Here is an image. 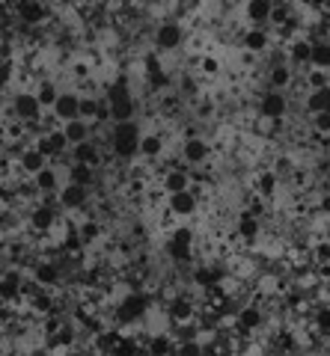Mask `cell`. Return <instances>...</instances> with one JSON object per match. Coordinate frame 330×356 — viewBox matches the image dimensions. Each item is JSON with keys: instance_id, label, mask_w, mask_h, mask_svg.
<instances>
[{"instance_id": "obj_12", "label": "cell", "mask_w": 330, "mask_h": 356, "mask_svg": "<svg viewBox=\"0 0 330 356\" xmlns=\"http://www.w3.org/2000/svg\"><path fill=\"white\" fill-rule=\"evenodd\" d=\"M57 205H60L63 211H84L86 205H90V187L63 181L60 193H57Z\"/></svg>"}, {"instance_id": "obj_39", "label": "cell", "mask_w": 330, "mask_h": 356, "mask_svg": "<svg viewBox=\"0 0 330 356\" xmlns=\"http://www.w3.org/2000/svg\"><path fill=\"white\" fill-rule=\"evenodd\" d=\"M39 3H45V6H48V3H51V0H39Z\"/></svg>"}, {"instance_id": "obj_18", "label": "cell", "mask_w": 330, "mask_h": 356, "mask_svg": "<svg viewBox=\"0 0 330 356\" xmlns=\"http://www.w3.org/2000/svg\"><path fill=\"white\" fill-rule=\"evenodd\" d=\"M15 13H18V21L24 27H39L48 21V6L39 3V0H18Z\"/></svg>"}, {"instance_id": "obj_15", "label": "cell", "mask_w": 330, "mask_h": 356, "mask_svg": "<svg viewBox=\"0 0 330 356\" xmlns=\"http://www.w3.org/2000/svg\"><path fill=\"white\" fill-rule=\"evenodd\" d=\"M274 44V36L268 27H250L241 33V48H244L247 54H253V57H262V54H268Z\"/></svg>"}, {"instance_id": "obj_26", "label": "cell", "mask_w": 330, "mask_h": 356, "mask_svg": "<svg viewBox=\"0 0 330 356\" xmlns=\"http://www.w3.org/2000/svg\"><path fill=\"white\" fill-rule=\"evenodd\" d=\"M304 110L306 113H330V83L318 86V89H310L304 98Z\"/></svg>"}, {"instance_id": "obj_35", "label": "cell", "mask_w": 330, "mask_h": 356, "mask_svg": "<svg viewBox=\"0 0 330 356\" xmlns=\"http://www.w3.org/2000/svg\"><path fill=\"white\" fill-rule=\"evenodd\" d=\"M310 128H313L315 137H330V113H313Z\"/></svg>"}, {"instance_id": "obj_14", "label": "cell", "mask_w": 330, "mask_h": 356, "mask_svg": "<svg viewBox=\"0 0 330 356\" xmlns=\"http://www.w3.org/2000/svg\"><path fill=\"white\" fill-rule=\"evenodd\" d=\"M63 282V267L60 261H51V259H42V261H33V285L39 288H57Z\"/></svg>"}, {"instance_id": "obj_8", "label": "cell", "mask_w": 330, "mask_h": 356, "mask_svg": "<svg viewBox=\"0 0 330 356\" xmlns=\"http://www.w3.org/2000/svg\"><path fill=\"white\" fill-rule=\"evenodd\" d=\"M27 222H30V229H33V232H39V235H48V232L57 226L60 217H57V208H54L51 196H42V202L30 208Z\"/></svg>"}, {"instance_id": "obj_27", "label": "cell", "mask_w": 330, "mask_h": 356, "mask_svg": "<svg viewBox=\"0 0 330 356\" xmlns=\"http://www.w3.org/2000/svg\"><path fill=\"white\" fill-rule=\"evenodd\" d=\"M63 134H65V140H69V146H74V143H84V140H90L93 137V122H86V119H69V122H63Z\"/></svg>"}, {"instance_id": "obj_37", "label": "cell", "mask_w": 330, "mask_h": 356, "mask_svg": "<svg viewBox=\"0 0 330 356\" xmlns=\"http://www.w3.org/2000/svg\"><path fill=\"white\" fill-rule=\"evenodd\" d=\"M158 3H164V6H170V3H175V0H158Z\"/></svg>"}, {"instance_id": "obj_19", "label": "cell", "mask_w": 330, "mask_h": 356, "mask_svg": "<svg viewBox=\"0 0 330 356\" xmlns=\"http://www.w3.org/2000/svg\"><path fill=\"white\" fill-rule=\"evenodd\" d=\"M164 152H167V137L158 131H143L140 134V154L137 158L143 161H158L164 158Z\"/></svg>"}, {"instance_id": "obj_16", "label": "cell", "mask_w": 330, "mask_h": 356, "mask_svg": "<svg viewBox=\"0 0 330 356\" xmlns=\"http://www.w3.org/2000/svg\"><path fill=\"white\" fill-rule=\"evenodd\" d=\"M268 89H280V92H289V89L294 86V65L289 60H274L268 65Z\"/></svg>"}, {"instance_id": "obj_9", "label": "cell", "mask_w": 330, "mask_h": 356, "mask_svg": "<svg viewBox=\"0 0 330 356\" xmlns=\"http://www.w3.org/2000/svg\"><path fill=\"white\" fill-rule=\"evenodd\" d=\"M235 321H238V330L244 332V336H253V332H259V330H265V309H262L259 303H241L235 309Z\"/></svg>"}, {"instance_id": "obj_33", "label": "cell", "mask_w": 330, "mask_h": 356, "mask_svg": "<svg viewBox=\"0 0 330 356\" xmlns=\"http://www.w3.org/2000/svg\"><path fill=\"white\" fill-rule=\"evenodd\" d=\"M313 330L318 332V336H324V339H330V303H318L315 309H313Z\"/></svg>"}, {"instance_id": "obj_28", "label": "cell", "mask_w": 330, "mask_h": 356, "mask_svg": "<svg viewBox=\"0 0 330 356\" xmlns=\"http://www.w3.org/2000/svg\"><path fill=\"white\" fill-rule=\"evenodd\" d=\"M143 348L149 353H170L175 350V336L170 330H161V332H149L146 341H143Z\"/></svg>"}, {"instance_id": "obj_6", "label": "cell", "mask_w": 330, "mask_h": 356, "mask_svg": "<svg viewBox=\"0 0 330 356\" xmlns=\"http://www.w3.org/2000/svg\"><path fill=\"white\" fill-rule=\"evenodd\" d=\"M212 143H208L205 137H200V134H184V140H182V146H179V158L184 163H191V166H203L212 161Z\"/></svg>"}, {"instance_id": "obj_13", "label": "cell", "mask_w": 330, "mask_h": 356, "mask_svg": "<svg viewBox=\"0 0 330 356\" xmlns=\"http://www.w3.org/2000/svg\"><path fill=\"white\" fill-rule=\"evenodd\" d=\"M235 238L244 243H256L262 238V217L253 214L250 208H241L235 217Z\"/></svg>"}, {"instance_id": "obj_7", "label": "cell", "mask_w": 330, "mask_h": 356, "mask_svg": "<svg viewBox=\"0 0 330 356\" xmlns=\"http://www.w3.org/2000/svg\"><path fill=\"white\" fill-rule=\"evenodd\" d=\"M167 211L175 220H194L200 214V193L188 187V191H179V193H170L167 196Z\"/></svg>"}, {"instance_id": "obj_22", "label": "cell", "mask_w": 330, "mask_h": 356, "mask_svg": "<svg viewBox=\"0 0 330 356\" xmlns=\"http://www.w3.org/2000/svg\"><path fill=\"white\" fill-rule=\"evenodd\" d=\"M241 13L253 27H268L271 13H274V0H244Z\"/></svg>"}, {"instance_id": "obj_10", "label": "cell", "mask_w": 330, "mask_h": 356, "mask_svg": "<svg viewBox=\"0 0 330 356\" xmlns=\"http://www.w3.org/2000/svg\"><path fill=\"white\" fill-rule=\"evenodd\" d=\"M45 158L51 161V158H60V154H65L72 146H69V140H65V134H63V128H45L36 137V143H33Z\"/></svg>"}, {"instance_id": "obj_5", "label": "cell", "mask_w": 330, "mask_h": 356, "mask_svg": "<svg viewBox=\"0 0 330 356\" xmlns=\"http://www.w3.org/2000/svg\"><path fill=\"white\" fill-rule=\"evenodd\" d=\"M292 110V95L280 92V89H265L256 102V116L265 119H285Z\"/></svg>"}, {"instance_id": "obj_11", "label": "cell", "mask_w": 330, "mask_h": 356, "mask_svg": "<svg viewBox=\"0 0 330 356\" xmlns=\"http://www.w3.org/2000/svg\"><path fill=\"white\" fill-rule=\"evenodd\" d=\"M63 175H65V172L60 170V166H51V163L42 166V170L30 178V181H33V191H36L39 196H57L60 187H63V181H65Z\"/></svg>"}, {"instance_id": "obj_21", "label": "cell", "mask_w": 330, "mask_h": 356, "mask_svg": "<svg viewBox=\"0 0 330 356\" xmlns=\"http://www.w3.org/2000/svg\"><path fill=\"white\" fill-rule=\"evenodd\" d=\"M188 187H191V172L184 170V166H167V170L161 172V191L167 196L188 191Z\"/></svg>"}, {"instance_id": "obj_29", "label": "cell", "mask_w": 330, "mask_h": 356, "mask_svg": "<svg viewBox=\"0 0 330 356\" xmlns=\"http://www.w3.org/2000/svg\"><path fill=\"white\" fill-rule=\"evenodd\" d=\"M310 69L330 72V36H324V39H313V51H310Z\"/></svg>"}, {"instance_id": "obj_25", "label": "cell", "mask_w": 330, "mask_h": 356, "mask_svg": "<svg viewBox=\"0 0 330 356\" xmlns=\"http://www.w3.org/2000/svg\"><path fill=\"white\" fill-rule=\"evenodd\" d=\"M95 178H98V166L90 163H69L65 166V181L72 184H81V187H95Z\"/></svg>"}, {"instance_id": "obj_3", "label": "cell", "mask_w": 330, "mask_h": 356, "mask_svg": "<svg viewBox=\"0 0 330 356\" xmlns=\"http://www.w3.org/2000/svg\"><path fill=\"white\" fill-rule=\"evenodd\" d=\"M152 42H155V51L158 54H173L182 48L184 42V27L179 24V21L173 18H164L155 24V33H152Z\"/></svg>"}, {"instance_id": "obj_17", "label": "cell", "mask_w": 330, "mask_h": 356, "mask_svg": "<svg viewBox=\"0 0 330 356\" xmlns=\"http://www.w3.org/2000/svg\"><path fill=\"white\" fill-rule=\"evenodd\" d=\"M78 107H81L78 89H63V92L57 95V102H54V107H51V113L63 125V122H69V119H78Z\"/></svg>"}, {"instance_id": "obj_23", "label": "cell", "mask_w": 330, "mask_h": 356, "mask_svg": "<svg viewBox=\"0 0 330 356\" xmlns=\"http://www.w3.org/2000/svg\"><path fill=\"white\" fill-rule=\"evenodd\" d=\"M15 163H18V172L21 175H36L42 166H48V158L42 154L36 146H27V149H21L18 154H15Z\"/></svg>"}, {"instance_id": "obj_31", "label": "cell", "mask_w": 330, "mask_h": 356, "mask_svg": "<svg viewBox=\"0 0 330 356\" xmlns=\"http://www.w3.org/2000/svg\"><path fill=\"white\" fill-rule=\"evenodd\" d=\"M110 104V125L113 122H131L137 113V102H134V95L131 98H119V102H107Z\"/></svg>"}, {"instance_id": "obj_24", "label": "cell", "mask_w": 330, "mask_h": 356, "mask_svg": "<svg viewBox=\"0 0 330 356\" xmlns=\"http://www.w3.org/2000/svg\"><path fill=\"white\" fill-rule=\"evenodd\" d=\"M102 149H104V143H95L93 137L84 140V143H74V146H72V161L74 163L102 166Z\"/></svg>"}, {"instance_id": "obj_36", "label": "cell", "mask_w": 330, "mask_h": 356, "mask_svg": "<svg viewBox=\"0 0 330 356\" xmlns=\"http://www.w3.org/2000/svg\"><path fill=\"white\" fill-rule=\"evenodd\" d=\"M220 69H223V65H220V60L214 57V54H205V57H200V74L203 77H217Z\"/></svg>"}, {"instance_id": "obj_38", "label": "cell", "mask_w": 330, "mask_h": 356, "mask_svg": "<svg viewBox=\"0 0 330 356\" xmlns=\"http://www.w3.org/2000/svg\"><path fill=\"white\" fill-rule=\"evenodd\" d=\"M3 92H6V83H3V81H0V95H3Z\"/></svg>"}, {"instance_id": "obj_4", "label": "cell", "mask_w": 330, "mask_h": 356, "mask_svg": "<svg viewBox=\"0 0 330 356\" xmlns=\"http://www.w3.org/2000/svg\"><path fill=\"white\" fill-rule=\"evenodd\" d=\"M9 110H13V116L18 122H24V125H36V122L42 119V113H45V107L39 104V98H36L33 89H18V92L13 95Z\"/></svg>"}, {"instance_id": "obj_1", "label": "cell", "mask_w": 330, "mask_h": 356, "mask_svg": "<svg viewBox=\"0 0 330 356\" xmlns=\"http://www.w3.org/2000/svg\"><path fill=\"white\" fill-rule=\"evenodd\" d=\"M140 125L134 119L131 122H113L110 125V134H107V149L113 152V158L119 161H134L140 154Z\"/></svg>"}, {"instance_id": "obj_34", "label": "cell", "mask_w": 330, "mask_h": 356, "mask_svg": "<svg viewBox=\"0 0 330 356\" xmlns=\"http://www.w3.org/2000/svg\"><path fill=\"white\" fill-rule=\"evenodd\" d=\"M102 104H104V95H84L81 92L78 116L86 119V122H93V119H98V110H102Z\"/></svg>"}, {"instance_id": "obj_30", "label": "cell", "mask_w": 330, "mask_h": 356, "mask_svg": "<svg viewBox=\"0 0 330 356\" xmlns=\"http://www.w3.org/2000/svg\"><path fill=\"white\" fill-rule=\"evenodd\" d=\"M33 92H36V98H39V104H42V107L51 110V107H54V102H57V95L63 92V89H60V83L54 81V77H42V81L36 83V89H33Z\"/></svg>"}, {"instance_id": "obj_20", "label": "cell", "mask_w": 330, "mask_h": 356, "mask_svg": "<svg viewBox=\"0 0 330 356\" xmlns=\"http://www.w3.org/2000/svg\"><path fill=\"white\" fill-rule=\"evenodd\" d=\"M280 181H283V178L274 172V170H259L256 175H253V193L262 196L265 202H271V199H277Z\"/></svg>"}, {"instance_id": "obj_2", "label": "cell", "mask_w": 330, "mask_h": 356, "mask_svg": "<svg viewBox=\"0 0 330 356\" xmlns=\"http://www.w3.org/2000/svg\"><path fill=\"white\" fill-rule=\"evenodd\" d=\"M149 309H152V297L146 291H140V288H134V291H128L125 297H119L113 318L119 327H137V324H143V318L149 315Z\"/></svg>"}, {"instance_id": "obj_32", "label": "cell", "mask_w": 330, "mask_h": 356, "mask_svg": "<svg viewBox=\"0 0 330 356\" xmlns=\"http://www.w3.org/2000/svg\"><path fill=\"white\" fill-rule=\"evenodd\" d=\"M78 235H81V241L86 243V247H93V243L102 241L104 229H102V222H98L95 217H86V220L81 222V226H78Z\"/></svg>"}]
</instances>
